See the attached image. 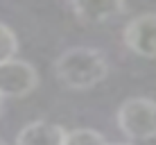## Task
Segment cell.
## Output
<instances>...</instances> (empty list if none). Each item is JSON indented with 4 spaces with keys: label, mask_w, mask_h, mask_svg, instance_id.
Here are the masks:
<instances>
[{
    "label": "cell",
    "mask_w": 156,
    "mask_h": 145,
    "mask_svg": "<svg viewBox=\"0 0 156 145\" xmlns=\"http://www.w3.org/2000/svg\"><path fill=\"white\" fill-rule=\"evenodd\" d=\"M59 82L70 91H88L104 82L109 75V63L95 48H70L61 52L55 63Z\"/></svg>",
    "instance_id": "cell-1"
},
{
    "label": "cell",
    "mask_w": 156,
    "mask_h": 145,
    "mask_svg": "<svg viewBox=\"0 0 156 145\" xmlns=\"http://www.w3.org/2000/svg\"><path fill=\"white\" fill-rule=\"evenodd\" d=\"M118 129L131 141L156 138V100L129 98L118 109Z\"/></svg>",
    "instance_id": "cell-2"
},
{
    "label": "cell",
    "mask_w": 156,
    "mask_h": 145,
    "mask_svg": "<svg viewBox=\"0 0 156 145\" xmlns=\"http://www.w3.org/2000/svg\"><path fill=\"white\" fill-rule=\"evenodd\" d=\"M39 86V73L30 61L9 59L0 63V98H25Z\"/></svg>",
    "instance_id": "cell-3"
},
{
    "label": "cell",
    "mask_w": 156,
    "mask_h": 145,
    "mask_svg": "<svg viewBox=\"0 0 156 145\" xmlns=\"http://www.w3.org/2000/svg\"><path fill=\"white\" fill-rule=\"evenodd\" d=\"M122 41L133 55L156 59V12L131 18L122 32Z\"/></svg>",
    "instance_id": "cell-4"
},
{
    "label": "cell",
    "mask_w": 156,
    "mask_h": 145,
    "mask_svg": "<svg viewBox=\"0 0 156 145\" xmlns=\"http://www.w3.org/2000/svg\"><path fill=\"white\" fill-rule=\"evenodd\" d=\"M73 12L84 23H106L125 12V0H70Z\"/></svg>",
    "instance_id": "cell-5"
},
{
    "label": "cell",
    "mask_w": 156,
    "mask_h": 145,
    "mask_svg": "<svg viewBox=\"0 0 156 145\" xmlns=\"http://www.w3.org/2000/svg\"><path fill=\"white\" fill-rule=\"evenodd\" d=\"M63 141H66V129L48 120L27 122L16 136V145H63Z\"/></svg>",
    "instance_id": "cell-6"
},
{
    "label": "cell",
    "mask_w": 156,
    "mask_h": 145,
    "mask_svg": "<svg viewBox=\"0 0 156 145\" xmlns=\"http://www.w3.org/2000/svg\"><path fill=\"white\" fill-rule=\"evenodd\" d=\"M63 145H106V138L100 132L82 127V129H73L66 132V141Z\"/></svg>",
    "instance_id": "cell-7"
},
{
    "label": "cell",
    "mask_w": 156,
    "mask_h": 145,
    "mask_svg": "<svg viewBox=\"0 0 156 145\" xmlns=\"http://www.w3.org/2000/svg\"><path fill=\"white\" fill-rule=\"evenodd\" d=\"M16 52H18V39H16L14 30L0 23V63L14 59Z\"/></svg>",
    "instance_id": "cell-8"
},
{
    "label": "cell",
    "mask_w": 156,
    "mask_h": 145,
    "mask_svg": "<svg viewBox=\"0 0 156 145\" xmlns=\"http://www.w3.org/2000/svg\"><path fill=\"white\" fill-rule=\"evenodd\" d=\"M106 145H131V143H106Z\"/></svg>",
    "instance_id": "cell-9"
},
{
    "label": "cell",
    "mask_w": 156,
    "mask_h": 145,
    "mask_svg": "<svg viewBox=\"0 0 156 145\" xmlns=\"http://www.w3.org/2000/svg\"><path fill=\"white\" fill-rule=\"evenodd\" d=\"M0 114H2V98H0Z\"/></svg>",
    "instance_id": "cell-10"
},
{
    "label": "cell",
    "mask_w": 156,
    "mask_h": 145,
    "mask_svg": "<svg viewBox=\"0 0 156 145\" xmlns=\"http://www.w3.org/2000/svg\"><path fill=\"white\" fill-rule=\"evenodd\" d=\"M0 145H5V141H2V138H0Z\"/></svg>",
    "instance_id": "cell-11"
}]
</instances>
